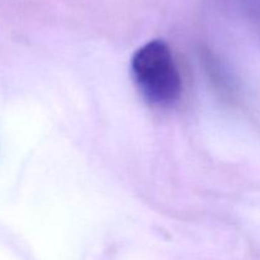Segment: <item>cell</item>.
<instances>
[{"label":"cell","mask_w":260,"mask_h":260,"mask_svg":"<svg viewBox=\"0 0 260 260\" xmlns=\"http://www.w3.org/2000/svg\"><path fill=\"white\" fill-rule=\"evenodd\" d=\"M131 71L140 93L150 104L169 107L179 99L182 78L169 46L150 41L135 52Z\"/></svg>","instance_id":"1"}]
</instances>
